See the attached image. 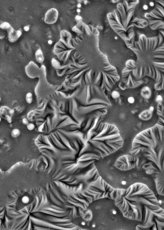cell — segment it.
Returning a JSON list of instances; mask_svg holds the SVG:
<instances>
[{
	"label": "cell",
	"mask_w": 164,
	"mask_h": 230,
	"mask_svg": "<svg viewBox=\"0 0 164 230\" xmlns=\"http://www.w3.org/2000/svg\"><path fill=\"white\" fill-rule=\"evenodd\" d=\"M159 32H160V34L162 35L164 37V30H159Z\"/></svg>",
	"instance_id": "cell-29"
},
{
	"label": "cell",
	"mask_w": 164,
	"mask_h": 230,
	"mask_svg": "<svg viewBox=\"0 0 164 230\" xmlns=\"http://www.w3.org/2000/svg\"><path fill=\"white\" fill-rule=\"evenodd\" d=\"M81 225L83 226L85 225L86 223L84 222H82L81 223Z\"/></svg>",
	"instance_id": "cell-32"
},
{
	"label": "cell",
	"mask_w": 164,
	"mask_h": 230,
	"mask_svg": "<svg viewBox=\"0 0 164 230\" xmlns=\"http://www.w3.org/2000/svg\"><path fill=\"white\" fill-rule=\"evenodd\" d=\"M32 93H28L26 96V100L28 104L32 103L33 98H32Z\"/></svg>",
	"instance_id": "cell-18"
},
{
	"label": "cell",
	"mask_w": 164,
	"mask_h": 230,
	"mask_svg": "<svg viewBox=\"0 0 164 230\" xmlns=\"http://www.w3.org/2000/svg\"><path fill=\"white\" fill-rule=\"evenodd\" d=\"M115 38L116 39H118V37H115Z\"/></svg>",
	"instance_id": "cell-38"
},
{
	"label": "cell",
	"mask_w": 164,
	"mask_h": 230,
	"mask_svg": "<svg viewBox=\"0 0 164 230\" xmlns=\"http://www.w3.org/2000/svg\"><path fill=\"white\" fill-rule=\"evenodd\" d=\"M0 223H1V222H0Z\"/></svg>",
	"instance_id": "cell-40"
},
{
	"label": "cell",
	"mask_w": 164,
	"mask_h": 230,
	"mask_svg": "<svg viewBox=\"0 0 164 230\" xmlns=\"http://www.w3.org/2000/svg\"><path fill=\"white\" fill-rule=\"evenodd\" d=\"M139 2V1H124L117 5L116 9L107 14L111 27L124 41L128 47L134 42L135 34L133 29L128 31V27Z\"/></svg>",
	"instance_id": "cell-2"
},
{
	"label": "cell",
	"mask_w": 164,
	"mask_h": 230,
	"mask_svg": "<svg viewBox=\"0 0 164 230\" xmlns=\"http://www.w3.org/2000/svg\"><path fill=\"white\" fill-rule=\"evenodd\" d=\"M81 4H79L77 5V7L78 8H81Z\"/></svg>",
	"instance_id": "cell-31"
},
{
	"label": "cell",
	"mask_w": 164,
	"mask_h": 230,
	"mask_svg": "<svg viewBox=\"0 0 164 230\" xmlns=\"http://www.w3.org/2000/svg\"><path fill=\"white\" fill-rule=\"evenodd\" d=\"M36 59L37 62L40 63H43L44 62L45 59L44 57L42 52L40 49L36 51L35 53Z\"/></svg>",
	"instance_id": "cell-14"
},
{
	"label": "cell",
	"mask_w": 164,
	"mask_h": 230,
	"mask_svg": "<svg viewBox=\"0 0 164 230\" xmlns=\"http://www.w3.org/2000/svg\"><path fill=\"white\" fill-rule=\"evenodd\" d=\"M128 101L129 103L132 104L134 102L135 99L133 97H130L128 98Z\"/></svg>",
	"instance_id": "cell-24"
},
{
	"label": "cell",
	"mask_w": 164,
	"mask_h": 230,
	"mask_svg": "<svg viewBox=\"0 0 164 230\" xmlns=\"http://www.w3.org/2000/svg\"><path fill=\"white\" fill-rule=\"evenodd\" d=\"M156 1L164 7V1L160 0V1Z\"/></svg>",
	"instance_id": "cell-25"
},
{
	"label": "cell",
	"mask_w": 164,
	"mask_h": 230,
	"mask_svg": "<svg viewBox=\"0 0 164 230\" xmlns=\"http://www.w3.org/2000/svg\"><path fill=\"white\" fill-rule=\"evenodd\" d=\"M1 97H0V101H1Z\"/></svg>",
	"instance_id": "cell-39"
},
{
	"label": "cell",
	"mask_w": 164,
	"mask_h": 230,
	"mask_svg": "<svg viewBox=\"0 0 164 230\" xmlns=\"http://www.w3.org/2000/svg\"><path fill=\"white\" fill-rule=\"evenodd\" d=\"M116 190L114 200L125 217L149 225L155 215L163 217V211L157 198L145 185L136 183L126 190Z\"/></svg>",
	"instance_id": "cell-1"
},
{
	"label": "cell",
	"mask_w": 164,
	"mask_h": 230,
	"mask_svg": "<svg viewBox=\"0 0 164 230\" xmlns=\"http://www.w3.org/2000/svg\"><path fill=\"white\" fill-rule=\"evenodd\" d=\"M22 123L24 125H27L29 124V121L27 119L24 118L23 119Z\"/></svg>",
	"instance_id": "cell-23"
},
{
	"label": "cell",
	"mask_w": 164,
	"mask_h": 230,
	"mask_svg": "<svg viewBox=\"0 0 164 230\" xmlns=\"http://www.w3.org/2000/svg\"><path fill=\"white\" fill-rule=\"evenodd\" d=\"M20 134V131L17 129H14L11 133L12 136L14 138H16L19 136Z\"/></svg>",
	"instance_id": "cell-16"
},
{
	"label": "cell",
	"mask_w": 164,
	"mask_h": 230,
	"mask_svg": "<svg viewBox=\"0 0 164 230\" xmlns=\"http://www.w3.org/2000/svg\"><path fill=\"white\" fill-rule=\"evenodd\" d=\"M24 29L25 31H28L29 30V27H27V26H25V27H24Z\"/></svg>",
	"instance_id": "cell-28"
},
{
	"label": "cell",
	"mask_w": 164,
	"mask_h": 230,
	"mask_svg": "<svg viewBox=\"0 0 164 230\" xmlns=\"http://www.w3.org/2000/svg\"><path fill=\"white\" fill-rule=\"evenodd\" d=\"M48 43L50 45H51L53 43V42L52 40H49L48 41Z\"/></svg>",
	"instance_id": "cell-30"
},
{
	"label": "cell",
	"mask_w": 164,
	"mask_h": 230,
	"mask_svg": "<svg viewBox=\"0 0 164 230\" xmlns=\"http://www.w3.org/2000/svg\"><path fill=\"white\" fill-rule=\"evenodd\" d=\"M1 116H0V122H1Z\"/></svg>",
	"instance_id": "cell-37"
},
{
	"label": "cell",
	"mask_w": 164,
	"mask_h": 230,
	"mask_svg": "<svg viewBox=\"0 0 164 230\" xmlns=\"http://www.w3.org/2000/svg\"><path fill=\"white\" fill-rule=\"evenodd\" d=\"M164 107L162 103L158 104L157 113L159 116V121L157 123L158 124L163 125L164 123Z\"/></svg>",
	"instance_id": "cell-11"
},
{
	"label": "cell",
	"mask_w": 164,
	"mask_h": 230,
	"mask_svg": "<svg viewBox=\"0 0 164 230\" xmlns=\"http://www.w3.org/2000/svg\"><path fill=\"white\" fill-rule=\"evenodd\" d=\"M58 14V12L55 9L52 8L49 10L46 14L45 22L49 24H54L57 21Z\"/></svg>",
	"instance_id": "cell-7"
},
{
	"label": "cell",
	"mask_w": 164,
	"mask_h": 230,
	"mask_svg": "<svg viewBox=\"0 0 164 230\" xmlns=\"http://www.w3.org/2000/svg\"><path fill=\"white\" fill-rule=\"evenodd\" d=\"M156 101L158 103H162L163 98L160 95H158L157 97Z\"/></svg>",
	"instance_id": "cell-22"
},
{
	"label": "cell",
	"mask_w": 164,
	"mask_h": 230,
	"mask_svg": "<svg viewBox=\"0 0 164 230\" xmlns=\"http://www.w3.org/2000/svg\"><path fill=\"white\" fill-rule=\"evenodd\" d=\"M27 118L28 120L31 122L35 120V110H32L29 112L27 115Z\"/></svg>",
	"instance_id": "cell-15"
},
{
	"label": "cell",
	"mask_w": 164,
	"mask_h": 230,
	"mask_svg": "<svg viewBox=\"0 0 164 230\" xmlns=\"http://www.w3.org/2000/svg\"><path fill=\"white\" fill-rule=\"evenodd\" d=\"M78 12L79 13L81 12V10L80 9H78L77 10Z\"/></svg>",
	"instance_id": "cell-33"
},
{
	"label": "cell",
	"mask_w": 164,
	"mask_h": 230,
	"mask_svg": "<svg viewBox=\"0 0 164 230\" xmlns=\"http://www.w3.org/2000/svg\"><path fill=\"white\" fill-rule=\"evenodd\" d=\"M27 128L30 131L33 130L35 128V125L32 123H29L27 125Z\"/></svg>",
	"instance_id": "cell-21"
},
{
	"label": "cell",
	"mask_w": 164,
	"mask_h": 230,
	"mask_svg": "<svg viewBox=\"0 0 164 230\" xmlns=\"http://www.w3.org/2000/svg\"><path fill=\"white\" fill-rule=\"evenodd\" d=\"M11 26L9 24L6 22H5L2 23L0 25V28L3 30H7L8 29L10 28Z\"/></svg>",
	"instance_id": "cell-17"
},
{
	"label": "cell",
	"mask_w": 164,
	"mask_h": 230,
	"mask_svg": "<svg viewBox=\"0 0 164 230\" xmlns=\"http://www.w3.org/2000/svg\"><path fill=\"white\" fill-rule=\"evenodd\" d=\"M111 96L114 99H117L120 97V94L118 92L114 91L111 92Z\"/></svg>",
	"instance_id": "cell-19"
},
{
	"label": "cell",
	"mask_w": 164,
	"mask_h": 230,
	"mask_svg": "<svg viewBox=\"0 0 164 230\" xmlns=\"http://www.w3.org/2000/svg\"><path fill=\"white\" fill-rule=\"evenodd\" d=\"M163 37L160 33L158 37L148 38L143 34L139 37L137 41L134 42V47L131 49L137 58L147 57L153 56L154 51L160 47L163 42Z\"/></svg>",
	"instance_id": "cell-3"
},
{
	"label": "cell",
	"mask_w": 164,
	"mask_h": 230,
	"mask_svg": "<svg viewBox=\"0 0 164 230\" xmlns=\"http://www.w3.org/2000/svg\"><path fill=\"white\" fill-rule=\"evenodd\" d=\"M140 94L143 98L148 99L151 96V90L148 87H144L141 90Z\"/></svg>",
	"instance_id": "cell-12"
},
{
	"label": "cell",
	"mask_w": 164,
	"mask_h": 230,
	"mask_svg": "<svg viewBox=\"0 0 164 230\" xmlns=\"http://www.w3.org/2000/svg\"><path fill=\"white\" fill-rule=\"evenodd\" d=\"M155 6L150 12L145 14L148 20V26L153 30H164V7L157 2Z\"/></svg>",
	"instance_id": "cell-4"
},
{
	"label": "cell",
	"mask_w": 164,
	"mask_h": 230,
	"mask_svg": "<svg viewBox=\"0 0 164 230\" xmlns=\"http://www.w3.org/2000/svg\"><path fill=\"white\" fill-rule=\"evenodd\" d=\"M149 4L151 7H153L155 6V4L153 2H150Z\"/></svg>",
	"instance_id": "cell-27"
},
{
	"label": "cell",
	"mask_w": 164,
	"mask_h": 230,
	"mask_svg": "<svg viewBox=\"0 0 164 230\" xmlns=\"http://www.w3.org/2000/svg\"><path fill=\"white\" fill-rule=\"evenodd\" d=\"M143 8L144 10H147L148 9V7L147 5H143Z\"/></svg>",
	"instance_id": "cell-26"
},
{
	"label": "cell",
	"mask_w": 164,
	"mask_h": 230,
	"mask_svg": "<svg viewBox=\"0 0 164 230\" xmlns=\"http://www.w3.org/2000/svg\"><path fill=\"white\" fill-rule=\"evenodd\" d=\"M14 110L5 106H2L0 108V116L9 123L12 122V118L14 114Z\"/></svg>",
	"instance_id": "cell-8"
},
{
	"label": "cell",
	"mask_w": 164,
	"mask_h": 230,
	"mask_svg": "<svg viewBox=\"0 0 164 230\" xmlns=\"http://www.w3.org/2000/svg\"><path fill=\"white\" fill-rule=\"evenodd\" d=\"M130 23H132L135 27L139 28H144L148 25V22L147 20L136 18V17H134V18L132 19Z\"/></svg>",
	"instance_id": "cell-10"
},
{
	"label": "cell",
	"mask_w": 164,
	"mask_h": 230,
	"mask_svg": "<svg viewBox=\"0 0 164 230\" xmlns=\"http://www.w3.org/2000/svg\"><path fill=\"white\" fill-rule=\"evenodd\" d=\"M92 226L93 227V228H95V225H93Z\"/></svg>",
	"instance_id": "cell-36"
},
{
	"label": "cell",
	"mask_w": 164,
	"mask_h": 230,
	"mask_svg": "<svg viewBox=\"0 0 164 230\" xmlns=\"http://www.w3.org/2000/svg\"><path fill=\"white\" fill-rule=\"evenodd\" d=\"M153 110H147L143 112L140 114L139 116L140 119L143 120H147L150 119L152 117V112Z\"/></svg>",
	"instance_id": "cell-13"
},
{
	"label": "cell",
	"mask_w": 164,
	"mask_h": 230,
	"mask_svg": "<svg viewBox=\"0 0 164 230\" xmlns=\"http://www.w3.org/2000/svg\"><path fill=\"white\" fill-rule=\"evenodd\" d=\"M4 37H1H1H0V39H2L3 38H4Z\"/></svg>",
	"instance_id": "cell-35"
},
{
	"label": "cell",
	"mask_w": 164,
	"mask_h": 230,
	"mask_svg": "<svg viewBox=\"0 0 164 230\" xmlns=\"http://www.w3.org/2000/svg\"><path fill=\"white\" fill-rule=\"evenodd\" d=\"M116 212L115 211H113V213L114 214H116Z\"/></svg>",
	"instance_id": "cell-34"
},
{
	"label": "cell",
	"mask_w": 164,
	"mask_h": 230,
	"mask_svg": "<svg viewBox=\"0 0 164 230\" xmlns=\"http://www.w3.org/2000/svg\"><path fill=\"white\" fill-rule=\"evenodd\" d=\"M75 19L77 22V24H80L82 22V17L78 15L76 16L75 17Z\"/></svg>",
	"instance_id": "cell-20"
},
{
	"label": "cell",
	"mask_w": 164,
	"mask_h": 230,
	"mask_svg": "<svg viewBox=\"0 0 164 230\" xmlns=\"http://www.w3.org/2000/svg\"><path fill=\"white\" fill-rule=\"evenodd\" d=\"M81 87L80 83L72 85L65 79L62 85L57 88L56 92L62 93L66 98H69L80 89Z\"/></svg>",
	"instance_id": "cell-6"
},
{
	"label": "cell",
	"mask_w": 164,
	"mask_h": 230,
	"mask_svg": "<svg viewBox=\"0 0 164 230\" xmlns=\"http://www.w3.org/2000/svg\"><path fill=\"white\" fill-rule=\"evenodd\" d=\"M8 35L9 40L11 43L15 42L18 40L22 35V32L16 30L12 27L8 29Z\"/></svg>",
	"instance_id": "cell-9"
},
{
	"label": "cell",
	"mask_w": 164,
	"mask_h": 230,
	"mask_svg": "<svg viewBox=\"0 0 164 230\" xmlns=\"http://www.w3.org/2000/svg\"><path fill=\"white\" fill-rule=\"evenodd\" d=\"M137 159L131 155L122 156L115 163L116 167L122 170H127L135 167L137 165Z\"/></svg>",
	"instance_id": "cell-5"
}]
</instances>
